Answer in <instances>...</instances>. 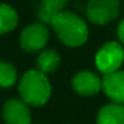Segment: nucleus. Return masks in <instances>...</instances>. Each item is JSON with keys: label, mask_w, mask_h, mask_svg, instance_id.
I'll return each instance as SVG.
<instances>
[{"label": "nucleus", "mask_w": 124, "mask_h": 124, "mask_svg": "<svg viewBox=\"0 0 124 124\" xmlns=\"http://www.w3.org/2000/svg\"><path fill=\"white\" fill-rule=\"evenodd\" d=\"M17 80V71L15 65L9 62L0 60V87L9 88Z\"/></svg>", "instance_id": "ddd939ff"}, {"label": "nucleus", "mask_w": 124, "mask_h": 124, "mask_svg": "<svg viewBox=\"0 0 124 124\" xmlns=\"http://www.w3.org/2000/svg\"><path fill=\"white\" fill-rule=\"evenodd\" d=\"M124 63V48L119 41H107L104 43L95 55V65L97 71L103 75L115 72L120 70Z\"/></svg>", "instance_id": "7ed1b4c3"}, {"label": "nucleus", "mask_w": 124, "mask_h": 124, "mask_svg": "<svg viewBox=\"0 0 124 124\" xmlns=\"http://www.w3.org/2000/svg\"><path fill=\"white\" fill-rule=\"evenodd\" d=\"M96 124H124V105L108 103L99 109Z\"/></svg>", "instance_id": "1a4fd4ad"}, {"label": "nucleus", "mask_w": 124, "mask_h": 124, "mask_svg": "<svg viewBox=\"0 0 124 124\" xmlns=\"http://www.w3.org/2000/svg\"><path fill=\"white\" fill-rule=\"evenodd\" d=\"M60 63H62V57H60L57 51H55V49H43L36 59V67H38L36 70L41 71L46 75L54 73L60 67Z\"/></svg>", "instance_id": "9d476101"}, {"label": "nucleus", "mask_w": 124, "mask_h": 124, "mask_svg": "<svg viewBox=\"0 0 124 124\" xmlns=\"http://www.w3.org/2000/svg\"><path fill=\"white\" fill-rule=\"evenodd\" d=\"M4 123L6 124H31L32 115H31L30 105L24 103L22 99H9L4 103L1 109Z\"/></svg>", "instance_id": "0eeeda50"}, {"label": "nucleus", "mask_w": 124, "mask_h": 124, "mask_svg": "<svg viewBox=\"0 0 124 124\" xmlns=\"http://www.w3.org/2000/svg\"><path fill=\"white\" fill-rule=\"evenodd\" d=\"M51 27L59 40L71 48L84 46L89 38L88 24L83 17L72 11L64 9L56 14L51 22Z\"/></svg>", "instance_id": "f257e3e1"}, {"label": "nucleus", "mask_w": 124, "mask_h": 124, "mask_svg": "<svg viewBox=\"0 0 124 124\" xmlns=\"http://www.w3.org/2000/svg\"><path fill=\"white\" fill-rule=\"evenodd\" d=\"M120 14V0H89L85 7L88 22L96 25H107Z\"/></svg>", "instance_id": "20e7f679"}, {"label": "nucleus", "mask_w": 124, "mask_h": 124, "mask_svg": "<svg viewBox=\"0 0 124 124\" xmlns=\"http://www.w3.org/2000/svg\"><path fill=\"white\" fill-rule=\"evenodd\" d=\"M101 91L112 103L124 105V70L103 75Z\"/></svg>", "instance_id": "6e6552de"}, {"label": "nucleus", "mask_w": 124, "mask_h": 124, "mask_svg": "<svg viewBox=\"0 0 124 124\" xmlns=\"http://www.w3.org/2000/svg\"><path fill=\"white\" fill-rule=\"evenodd\" d=\"M70 0H41V6L39 8V20L44 24H51L52 19L56 14L64 11Z\"/></svg>", "instance_id": "9b49d317"}, {"label": "nucleus", "mask_w": 124, "mask_h": 124, "mask_svg": "<svg viewBox=\"0 0 124 124\" xmlns=\"http://www.w3.org/2000/svg\"><path fill=\"white\" fill-rule=\"evenodd\" d=\"M116 33H117L119 43H121V44L124 46V19L117 24V28H116Z\"/></svg>", "instance_id": "4468645a"}, {"label": "nucleus", "mask_w": 124, "mask_h": 124, "mask_svg": "<svg viewBox=\"0 0 124 124\" xmlns=\"http://www.w3.org/2000/svg\"><path fill=\"white\" fill-rule=\"evenodd\" d=\"M49 39V31L47 24L39 22L30 24L20 33V47L23 51L33 54L43 51Z\"/></svg>", "instance_id": "39448f33"}, {"label": "nucleus", "mask_w": 124, "mask_h": 124, "mask_svg": "<svg viewBox=\"0 0 124 124\" xmlns=\"http://www.w3.org/2000/svg\"><path fill=\"white\" fill-rule=\"evenodd\" d=\"M71 85L80 96H95L101 91V78L93 71H79L71 80Z\"/></svg>", "instance_id": "423d86ee"}, {"label": "nucleus", "mask_w": 124, "mask_h": 124, "mask_svg": "<svg viewBox=\"0 0 124 124\" xmlns=\"http://www.w3.org/2000/svg\"><path fill=\"white\" fill-rule=\"evenodd\" d=\"M20 99L30 107H41L51 97L52 87L48 76L39 70H30L19 81Z\"/></svg>", "instance_id": "f03ea898"}, {"label": "nucleus", "mask_w": 124, "mask_h": 124, "mask_svg": "<svg viewBox=\"0 0 124 124\" xmlns=\"http://www.w3.org/2000/svg\"><path fill=\"white\" fill-rule=\"evenodd\" d=\"M19 23V15L16 9L9 4L0 3V35L14 31Z\"/></svg>", "instance_id": "f8f14e48"}]
</instances>
